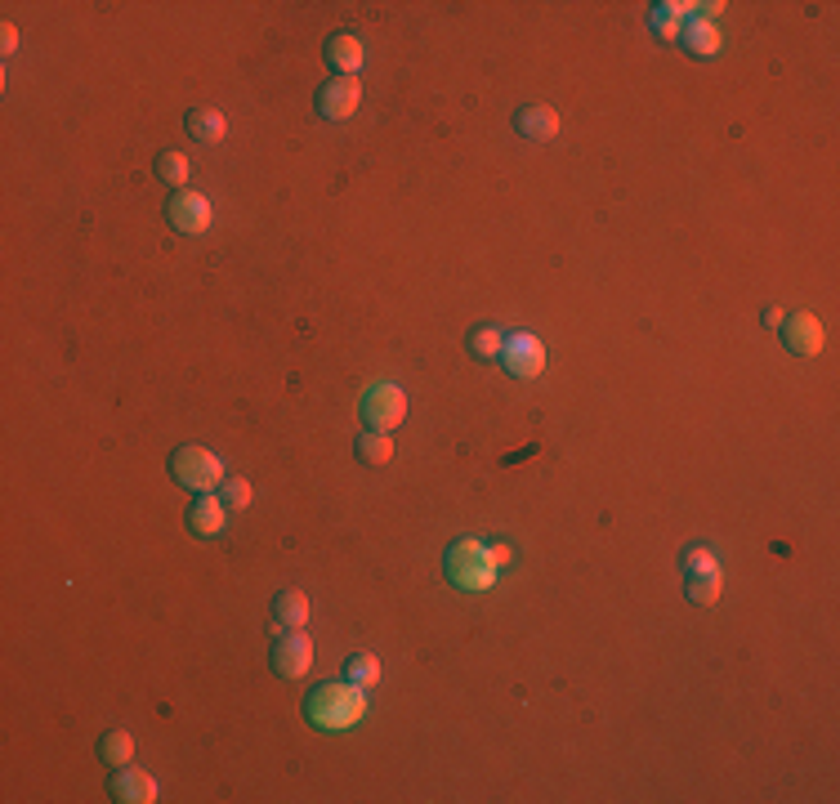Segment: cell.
Listing matches in <instances>:
<instances>
[{"mask_svg": "<svg viewBox=\"0 0 840 804\" xmlns=\"http://www.w3.org/2000/svg\"><path fill=\"white\" fill-rule=\"evenodd\" d=\"M304 715L327 733L353 729V724L367 720V693L358 684H318L304 702Z\"/></svg>", "mask_w": 840, "mask_h": 804, "instance_id": "1", "label": "cell"}, {"mask_svg": "<svg viewBox=\"0 0 840 804\" xmlns=\"http://www.w3.org/2000/svg\"><path fill=\"white\" fill-rule=\"evenodd\" d=\"M443 572H447V581L452 586H461V590H492V581H496V563H492V550L483 541H456L452 550H447V559H443Z\"/></svg>", "mask_w": 840, "mask_h": 804, "instance_id": "2", "label": "cell"}, {"mask_svg": "<svg viewBox=\"0 0 840 804\" xmlns=\"http://www.w3.org/2000/svg\"><path fill=\"white\" fill-rule=\"evenodd\" d=\"M170 478H175L179 487H188V492H197V496L215 492V487H224V461H219L215 452H206V447L188 443L170 456Z\"/></svg>", "mask_w": 840, "mask_h": 804, "instance_id": "3", "label": "cell"}, {"mask_svg": "<svg viewBox=\"0 0 840 804\" xmlns=\"http://www.w3.org/2000/svg\"><path fill=\"white\" fill-rule=\"evenodd\" d=\"M362 420H367V429H380V434L398 429L407 420V394L398 385H389V380L371 385L362 394Z\"/></svg>", "mask_w": 840, "mask_h": 804, "instance_id": "4", "label": "cell"}, {"mask_svg": "<svg viewBox=\"0 0 840 804\" xmlns=\"http://www.w3.org/2000/svg\"><path fill=\"white\" fill-rule=\"evenodd\" d=\"M501 367L510 371L514 380H537L541 371H546V344H541L532 331L505 335V344H501Z\"/></svg>", "mask_w": 840, "mask_h": 804, "instance_id": "5", "label": "cell"}, {"mask_svg": "<svg viewBox=\"0 0 840 804\" xmlns=\"http://www.w3.org/2000/svg\"><path fill=\"white\" fill-rule=\"evenodd\" d=\"M166 219H170V228H175V233L197 237V233H206V228L215 224V210H210V201L202 193H193V188H179V193L170 197V206H166Z\"/></svg>", "mask_w": 840, "mask_h": 804, "instance_id": "6", "label": "cell"}, {"mask_svg": "<svg viewBox=\"0 0 840 804\" xmlns=\"http://www.w3.org/2000/svg\"><path fill=\"white\" fill-rule=\"evenodd\" d=\"M362 103V81L358 76H336V81H327L318 90V112L327 121H349L353 112H358Z\"/></svg>", "mask_w": 840, "mask_h": 804, "instance_id": "7", "label": "cell"}, {"mask_svg": "<svg viewBox=\"0 0 840 804\" xmlns=\"http://www.w3.org/2000/svg\"><path fill=\"white\" fill-rule=\"evenodd\" d=\"M782 340L796 358H814L823 349V322L814 313H791V318H782Z\"/></svg>", "mask_w": 840, "mask_h": 804, "instance_id": "8", "label": "cell"}, {"mask_svg": "<svg viewBox=\"0 0 840 804\" xmlns=\"http://www.w3.org/2000/svg\"><path fill=\"white\" fill-rule=\"evenodd\" d=\"M313 666V644L300 635V630H291L286 639H278V648H273V670H278L282 679H304Z\"/></svg>", "mask_w": 840, "mask_h": 804, "instance_id": "9", "label": "cell"}, {"mask_svg": "<svg viewBox=\"0 0 840 804\" xmlns=\"http://www.w3.org/2000/svg\"><path fill=\"white\" fill-rule=\"evenodd\" d=\"M112 800H121V804H152L157 800V782L148 778L143 769H117V778H112Z\"/></svg>", "mask_w": 840, "mask_h": 804, "instance_id": "10", "label": "cell"}, {"mask_svg": "<svg viewBox=\"0 0 840 804\" xmlns=\"http://www.w3.org/2000/svg\"><path fill=\"white\" fill-rule=\"evenodd\" d=\"M224 519H228V505L219 501L215 492H202L193 501V510H188V528H193V536H219L224 532Z\"/></svg>", "mask_w": 840, "mask_h": 804, "instance_id": "11", "label": "cell"}, {"mask_svg": "<svg viewBox=\"0 0 840 804\" xmlns=\"http://www.w3.org/2000/svg\"><path fill=\"white\" fill-rule=\"evenodd\" d=\"M514 126H519L523 139H532V143H550V139L559 134V112H555V108H546V103H532V108H519Z\"/></svg>", "mask_w": 840, "mask_h": 804, "instance_id": "12", "label": "cell"}, {"mask_svg": "<svg viewBox=\"0 0 840 804\" xmlns=\"http://www.w3.org/2000/svg\"><path fill=\"white\" fill-rule=\"evenodd\" d=\"M327 63L336 67L340 76H358V67H362V41L353 32H336L327 41Z\"/></svg>", "mask_w": 840, "mask_h": 804, "instance_id": "13", "label": "cell"}, {"mask_svg": "<svg viewBox=\"0 0 840 804\" xmlns=\"http://www.w3.org/2000/svg\"><path fill=\"white\" fill-rule=\"evenodd\" d=\"M273 621L286 630H304L309 626V595H304V590H282V595L273 599Z\"/></svg>", "mask_w": 840, "mask_h": 804, "instance_id": "14", "label": "cell"}, {"mask_svg": "<svg viewBox=\"0 0 840 804\" xmlns=\"http://www.w3.org/2000/svg\"><path fill=\"white\" fill-rule=\"evenodd\" d=\"M99 760L112 764V769H126V764L135 760V737H130L126 729L103 733V737H99Z\"/></svg>", "mask_w": 840, "mask_h": 804, "instance_id": "15", "label": "cell"}, {"mask_svg": "<svg viewBox=\"0 0 840 804\" xmlns=\"http://www.w3.org/2000/svg\"><path fill=\"white\" fill-rule=\"evenodd\" d=\"M188 134H193L197 143H224L228 126H224V117H219L215 108H193V112H188Z\"/></svg>", "mask_w": 840, "mask_h": 804, "instance_id": "16", "label": "cell"}, {"mask_svg": "<svg viewBox=\"0 0 840 804\" xmlns=\"http://www.w3.org/2000/svg\"><path fill=\"white\" fill-rule=\"evenodd\" d=\"M501 344H505V331H501V327H492V322H483V327H474V331H470L465 349H470V358L492 362V358H501Z\"/></svg>", "mask_w": 840, "mask_h": 804, "instance_id": "17", "label": "cell"}, {"mask_svg": "<svg viewBox=\"0 0 840 804\" xmlns=\"http://www.w3.org/2000/svg\"><path fill=\"white\" fill-rule=\"evenodd\" d=\"M389 456H394V438H389V434L367 429V434L358 438V461L362 465H389Z\"/></svg>", "mask_w": 840, "mask_h": 804, "instance_id": "18", "label": "cell"}, {"mask_svg": "<svg viewBox=\"0 0 840 804\" xmlns=\"http://www.w3.org/2000/svg\"><path fill=\"white\" fill-rule=\"evenodd\" d=\"M157 175H161V184L184 188V184H188V175H193V166H188V157H184V152L166 148V152H157Z\"/></svg>", "mask_w": 840, "mask_h": 804, "instance_id": "19", "label": "cell"}, {"mask_svg": "<svg viewBox=\"0 0 840 804\" xmlns=\"http://www.w3.org/2000/svg\"><path fill=\"white\" fill-rule=\"evenodd\" d=\"M345 679H349V684H358V688H371L380 679V662L371 653L349 657V662H345Z\"/></svg>", "mask_w": 840, "mask_h": 804, "instance_id": "20", "label": "cell"}, {"mask_svg": "<svg viewBox=\"0 0 840 804\" xmlns=\"http://www.w3.org/2000/svg\"><path fill=\"white\" fill-rule=\"evenodd\" d=\"M680 572L684 577H702V572H720V563H715V554L706 550V545H689V550L680 554Z\"/></svg>", "mask_w": 840, "mask_h": 804, "instance_id": "21", "label": "cell"}, {"mask_svg": "<svg viewBox=\"0 0 840 804\" xmlns=\"http://www.w3.org/2000/svg\"><path fill=\"white\" fill-rule=\"evenodd\" d=\"M684 41H689V50L698 54V59H711V54L720 50V36H715V27H706V23H689Z\"/></svg>", "mask_w": 840, "mask_h": 804, "instance_id": "22", "label": "cell"}, {"mask_svg": "<svg viewBox=\"0 0 840 804\" xmlns=\"http://www.w3.org/2000/svg\"><path fill=\"white\" fill-rule=\"evenodd\" d=\"M689 599L698 603H706V608H711L715 599H720V572H702V577H689Z\"/></svg>", "mask_w": 840, "mask_h": 804, "instance_id": "23", "label": "cell"}, {"mask_svg": "<svg viewBox=\"0 0 840 804\" xmlns=\"http://www.w3.org/2000/svg\"><path fill=\"white\" fill-rule=\"evenodd\" d=\"M219 501H224L228 510H246V505H251V483H246V478H224Z\"/></svg>", "mask_w": 840, "mask_h": 804, "instance_id": "24", "label": "cell"}, {"mask_svg": "<svg viewBox=\"0 0 840 804\" xmlns=\"http://www.w3.org/2000/svg\"><path fill=\"white\" fill-rule=\"evenodd\" d=\"M0 41H5V45H0V50H5V54H14V50H18V32H14V27H9V23L0 27Z\"/></svg>", "mask_w": 840, "mask_h": 804, "instance_id": "25", "label": "cell"}, {"mask_svg": "<svg viewBox=\"0 0 840 804\" xmlns=\"http://www.w3.org/2000/svg\"><path fill=\"white\" fill-rule=\"evenodd\" d=\"M510 559H514V550H510L505 541H496V545H492V563H510Z\"/></svg>", "mask_w": 840, "mask_h": 804, "instance_id": "26", "label": "cell"}, {"mask_svg": "<svg viewBox=\"0 0 840 804\" xmlns=\"http://www.w3.org/2000/svg\"><path fill=\"white\" fill-rule=\"evenodd\" d=\"M782 318H787L782 309H765V322H769V327H782Z\"/></svg>", "mask_w": 840, "mask_h": 804, "instance_id": "27", "label": "cell"}]
</instances>
